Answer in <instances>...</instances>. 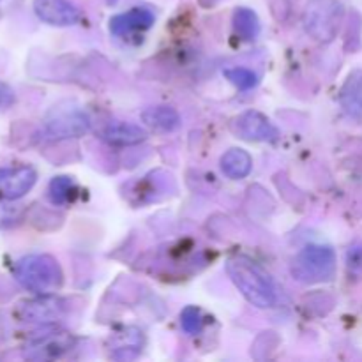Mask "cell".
I'll return each instance as SVG.
<instances>
[{"mask_svg":"<svg viewBox=\"0 0 362 362\" xmlns=\"http://www.w3.org/2000/svg\"><path fill=\"white\" fill-rule=\"evenodd\" d=\"M226 272L233 285L253 306L267 310L278 303V290L271 276L251 258L233 257L226 262Z\"/></svg>","mask_w":362,"mask_h":362,"instance_id":"obj_1","label":"cell"},{"mask_svg":"<svg viewBox=\"0 0 362 362\" xmlns=\"http://www.w3.org/2000/svg\"><path fill=\"white\" fill-rule=\"evenodd\" d=\"M14 278L23 288L37 296H52L64 283L59 262L49 255H27L14 265Z\"/></svg>","mask_w":362,"mask_h":362,"instance_id":"obj_2","label":"cell"},{"mask_svg":"<svg viewBox=\"0 0 362 362\" xmlns=\"http://www.w3.org/2000/svg\"><path fill=\"white\" fill-rule=\"evenodd\" d=\"M336 274V255L329 246L311 244L292 262V276L300 283L331 281Z\"/></svg>","mask_w":362,"mask_h":362,"instance_id":"obj_3","label":"cell"},{"mask_svg":"<svg viewBox=\"0 0 362 362\" xmlns=\"http://www.w3.org/2000/svg\"><path fill=\"white\" fill-rule=\"evenodd\" d=\"M343 9L332 0H313L304 11V27L313 39L329 42L338 34Z\"/></svg>","mask_w":362,"mask_h":362,"instance_id":"obj_4","label":"cell"},{"mask_svg":"<svg viewBox=\"0 0 362 362\" xmlns=\"http://www.w3.org/2000/svg\"><path fill=\"white\" fill-rule=\"evenodd\" d=\"M90 129V117L80 108H62L57 106L46 115L45 131L49 138L66 140V138L83 136Z\"/></svg>","mask_w":362,"mask_h":362,"instance_id":"obj_5","label":"cell"},{"mask_svg":"<svg viewBox=\"0 0 362 362\" xmlns=\"http://www.w3.org/2000/svg\"><path fill=\"white\" fill-rule=\"evenodd\" d=\"M76 339L69 332H48L25 345V357L30 361H53L74 346Z\"/></svg>","mask_w":362,"mask_h":362,"instance_id":"obj_6","label":"cell"},{"mask_svg":"<svg viewBox=\"0 0 362 362\" xmlns=\"http://www.w3.org/2000/svg\"><path fill=\"white\" fill-rule=\"evenodd\" d=\"M66 313V303L52 296H39V299L25 300L16 310L20 320L34 322V324H48V322L62 320Z\"/></svg>","mask_w":362,"mask_h":362,"instance_id":"obj_7","label":"cell"},{"mask_svg":"<svg viewBox=\"0 0 362 362\" xmlns=\"http://www.w3.org/2000/svg\"><path fill=\"white\" fill-rule=\"evenodd\" d=\"M232 129L237 136L247 141H274L279 136V131L276 129L274 124L264 113L255 110L237 117L232 124Z\"/></svg>","mask_w":362,"mask_h":362,"instance_id":"obj_8","label":"cell"},{"mask_svg":"<svg viewBox=\"0 0 362 362\" xmlns=\"http://www.w3.org/2000/svg\"><path fill=\"white\" fill-rule=\"evenodd\" d=\"M37 173L32 166H11L0 170V198L18 200L34 187Z\"/></svg>","mask_w":362,"mask_h":362,"instance_id":"obj_9","label":"cell"},{"mask_svg":"<svg viewBox=\"0 0 362 362\" xmlns=\"http://www.w3.org/2000/svg\"><path fill=\"white\" fill-rule=\"evenodd\" d=\"M34 11L42 21L57 27H69L81 20V13L69 0H34Z\"/></svg>","mask_w":362,"mask_h":362,"instance_id":"obj_10","label":"cell"},{"mask_svg":"<svg viewBox=\"0 0 362 362\" xmlns=\"http://www.w3.org/2000/svg\"><path fill=\"white\" fill-rule=\"evenodd\" d=\"M154 13L151 9H145V7H133L131 11L122 14H117L110 20V32L113 35H122L131 34V32L138 30H147L154 23Z\"/></svg>","mask_w":362,"mask_h":362,"instance_id":"obj_11","label":"cell"},{"mask_svg":"<svg viewBox=\"0 0 362 362\" xmlns=\"http://www.w3.org/2000/svg\"><path fill=\"white\" fill-rule=\"evenodd\" d=\"M148 133L140 127L138 124L131 122H110L103 127L101 138L108 141L110 145H120V147H129V145H138L147 140Z\"/></svg>","mask_w":362,"mask_h":362,"instance_id":"obj_12","label":"cell"},{"mask_svg":"<svg viewBox=\"0 0 362 362\" xmlns=\"http://www.w3.org/2000/svg\"><path fill=\"white\" fill-rule=\"evenodd\" d=\"M339 103L341 108L345 110L346 115L354 117V119H361L362 117V71L357 69L350 73L346 78L345 85L339 92Z\"/></svg>","mask_w":362,"mask_h":362,"instance_id":"obj_13","label":"cell"},{"mask_svg":"<svg viewBox=\"0 0 362 362\" xmlns=\"http://www.w3.org/2000/svg\"><path fill=\"white\" fill-rule=\"evenodd\" d=\"M251 168H253V159L243 148H230L223 154L221 170L230 179H244V177L250 175Z\"/></svg>","mask_w":362,"mask_h":362,"instance_id":"obj_14","label":"cell"},{"mask_svg":"<svg viewBox=\"0 0 362 362\" xmlns=\"http://www.w3.org/2000/svg\"><path fill=\"white\" fill-rule=\"evenodd\" d=\"M141 119L147 126L158 131H165V133L175 131L180 126V115L172 106H151V108L144 110Z\"/></svg>","mask_w":362,"mask_h":362,"instance_id":"obj_15","label":"cell"},{"mask_svg":"<svg viewBox=\"0 0 362 362\" xmlns=\"http://www.w3.org/2000/svg\"><path fill=\"white\" fill-rule=\"evenodd\" d=\"M233 30L244 39V41H253L260 34V20L257 13L247 7H240L233 13Z\"/></svg>","mask_w":362,"mask_h":362,"instance_id":"obj_16","label":"cell"},{"mask_svg":"<svg viewBox=\"0 0 362 362\" xmlns=\"http://www.w3.org/2000/svg\"><path fill=\"white\" fill-rule=\"evenodd\" d=\"M76 184H74V180L71 177H55L49 182L48 198L55 205L71 204L74 200V197H76Z\"/></svg>","mask_w":362,"mask_h":362,"instance_id":"obj_17","label":"cell"},{"mask_svg":"<svg viewBox=\"0 0 362 362\" xmlns=\"http://www.w3.org/2000/svg\"><path fill=\"white\" fill-rule=\"evenodd\" d=\"M225 76L230 83H233L237 88H240V90H251V88L257 87L258 83L257 73H253L251 69H246V67L225 69Z\"/></svg>","mask_w":362,"mask_h":362,"instance_id":"obj_18","label":"cell"},{"mask_svg":"<svg viewBox=\"0 0 362 362\" xmlns=\"http://www.w3.org/2000/svg\"><path fill=\"white\" fill-rule=\"evenodd\" d=\"M180 324L187 334H198L204 327V320H202L200 310L194 306H187L180 315Z\"/></svg>","mask_w":362,"mask_h":362,"instance_id":"obj_19","label":"cell"},{"mask_svg":"<svg viewBox=\"0 0 362 362\" xmlns=\"http://www.w3.org/2000/svg\"><path fill=\"white\" fill-rule=\"evenodd\" d=\"M14 99L16 98H14L13 88H11L9 85H6L0 81V112L11 108V106L14 105Z\"/></svg>","mask_w":362,"mask_h":362,"instance_id":"obj_20","label":"cell"},{"mask_svg":"<svg viewBox=\"0 0 362 362\" xmlns=\"http://www.w3.org/2000/svg\"><path fill=\"white\" fill-rule=\"evenodd\" d=\"M349 267L352 271H362V246H356L349 251Z\"/></svg>","mask_w":362,"mask_h":362,"instance_id":"obj_21","label":"cell"}]
</instances>
